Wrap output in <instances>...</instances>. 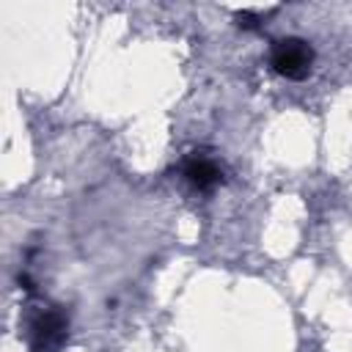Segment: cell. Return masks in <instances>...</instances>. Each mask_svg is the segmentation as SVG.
Here are the masks:
<instances>
[{"instance_id":"6da1fadb","label":"cell","mask_w":352,"mask_h":352,"mask_svg":"<svg viewBox=\"0 0 352 352\" xmlns=\"http://www.w3.org/2000/svg\"><path fill=\"white\" fill-rule=\"evenodd\" d=\"M270 63L275 69V74L286 77V80H302L311 74L314 66V47L305 38H280L272 44L270 52Z\"/></svg>"},{"instance_id":"7a4b0ae2","label":"cell","mask_w":352,"mask_h":352,"mask_svg":"<svg viewBox=\"0 0 352 352\" xmlns=\"http://www.w3.org/2000/svg\"><path fill=\"white\" fill-rule=\"evenodd\" d=\"M69 316L60 308H44L30 324V352H60L66 344Z\"/></svg>"},{"instance_id":"3957f363","label":"cell","mask_w":352,"mask_h":352,"mask_svg":"<svg viewBox=\"0 0 352 352\" xmlns=\"http://www.w3.org/2000/svg\"><path fill=\"white\" fill-rule=\"evenodd\" d=\"M182 173H184V179L195 187V190H212V187H217L220 182H223V170L217 168V162L212 160V157H206V154H201V151H192L184 162H182Z\"/></svg>"}]
</instances>
